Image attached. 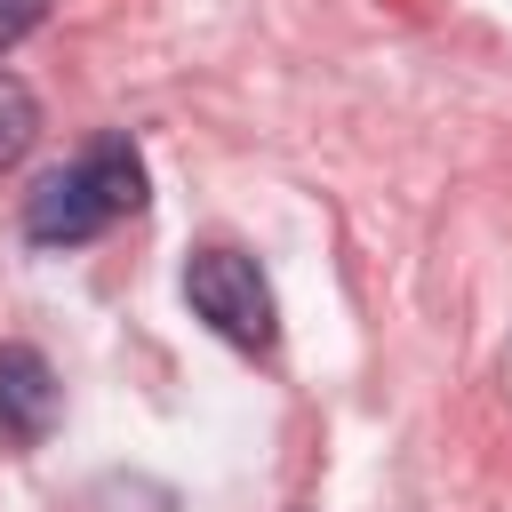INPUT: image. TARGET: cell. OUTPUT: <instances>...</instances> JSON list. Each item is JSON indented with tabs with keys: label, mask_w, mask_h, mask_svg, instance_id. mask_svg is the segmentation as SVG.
Instances as JSON below:
<instances>
[{
	"label": "cell",
	"mask_w": 512,
	"mask_h": 512,
	"mask_svg": "<svg viewBox=\"0 0 512 512\" xmlns=\"http://www.w3.org/2000/svg\"><path fill=\"white\" fill-rule=\"evenodd\" d=\"M48 24V0H0V56L24 40V32H40Z\"/></svg>",
	"instance_id": "obj_6"
},
{
	"label": "cell",
	"mask_w": 512,
	"mask_h": 512,
	"mask_svg": "<svg viewBox=\"0 0 512 512\" xmlns=\"http://www.w3.org/2000/svg\"><path fill=\"white\" fill-rule=\"evenodd\" d=\"M64 416V384L48 368V352L32 344H0V448L8 456H32Z\"/></svg>",
	"instance_id": "obj_3"
},
{
	"label": "cell",
	"mask_w": 512,
	"mask_h": 512,
	"mask_svg": "<svg viewBox=\"0 0 512 512\" xmlns=\"http://www.w3.org/2000/svg\"><path fill=\"white\" fill-rule=\"evenodd\" d=\"M88 504H96V512H176V496H168L160 480H144V472H112V480H96Z\"/></svg>",
	"instance_id": "obj_5"
},
{
	"label": "cell",
	"mask_w": 512,
	"mask_h": 512,
	"mask_svg": "<svg viewBox=\"0 0 512 512\" xmlns=\"http://www.w3.org/2000/svg\"><path fill=\"white\" fill-rule=\"evenodd\" d=\"M32 136H40V96L0 64V168H16L32 152Z\"/></svg>",
	"instance_id": "obj_4"
},
{
	"label": "cell",
	"mask_w": 512,
	"mask_h": 512,
	"mask_svg": "<svg viewBox=\"0 0 512 512\" xmlns=\"http://www.w3.org/2000/svg\"><path fill=\"white\" fill-rule=\"evenodd\" d=\"M136 208H144V152L120 128H104L24 192V240L32 248H80Z\"/></svg>",
	"instance_id": "obj_1"
},
{
	"label": "cell",
	"mask_w": 512,
	"mask_h": 512,
	"mask_svg": "<svg viewBox=\"0 0 512 512\" xmlns=\"http://www.w3.org/2000/svg\"><path fill=\"white\" fill-rule=\"evenodd\" d=\"M184 304L192 320H208L224 344L240 352H272L280 336V304H272V280L256 272V256L240 248H192L184 256Z\"/></svg>",
	"instance_id": "obj_2"
}]
</instances>
